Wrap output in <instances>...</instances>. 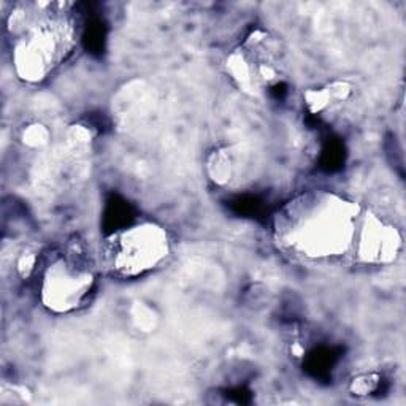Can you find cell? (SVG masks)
Masks as SVG:
<instances>
[{
  "label": "cell",
  "instance_id": "cell-1",
  "mask_svg": "<svg viewBox=\"0 0 406 406\" xmlns=\"http://www.w3.org/2000/svg\"><path fill=\"white\" fill-rule=\"evenodd\" d=\"M132 219V208L124 200L114 197L112 202H108L107 214H105V224L112 230L123 229Z\"/></svg>",
  "mask_w": 406,
  "mask_h": 406
},
{
  "label": "cell",
  "instance_id": "cell-2",
  "mask_svg": "<svg viewBox=\"0 0 406 406\" xmlns=\"http://www.w3.org/2000/svg\"><path fill=\"white\" fill-rule=\"evenodd\" d=\"M336 357L330 349H319L311 354L308 361V370L314 374V376H327L330 374L332 367L335 365Z\"/></svg>",
  "mask_w": 406,
  "mask_h": 406
},
{
  "label": "cell",
  "instance_id": "cell-3",
  "mask_svg": "<svg viewBox=\"0 0 406 406\" xmlns=\"http://www.w3.org/2000/svg\"><path fill=\"white\" fill-rule=\"evenodd\" d=\"M323 162L329 170H334L343 162V146L340 143H329L323 151Z\"/></svg>",
  "mask_w": 406,
  "mask_h": 406
}]
</instances>
